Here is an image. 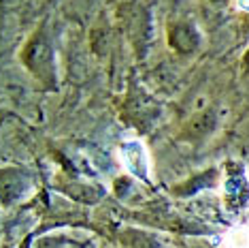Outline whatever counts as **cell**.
<instances>
[{
	"mask_svg": "<svg viewBox=\"0 0 249 248\" xmlns=\"http://www.w3.org/2000/svg\"><path fill=\"white\" fill-rule=\"evenodd\" d=\"M236 9H241V11H249V0H236Z\"/></svg>",
	"mask_w": 249,
	"mask_h": 248,
	"instance_id": "3",
	"label": "cell"
},
{
	"mask_svg": "<svg viewBox=\"0 0 249 248\" xmlns=\"http://www.w3.org/2000/svg\"><path fill=\"white\" fill-rule=\"evenodd\" d=\"M222 248H249V225L232 227L219 238Z\"/></svg>",
	"mask_w": 249,
	"mask_h": 248,
	"instance_id": "2",
	"label": "cell"
},
{
	"mask_svg": "<svg viewBox=\"0 0 249 248\" xmlns=\"http://www.w3.org/2000/svg\"><path fill=\"white\" fill-rule=\"evenodd\" d=\"M117 156H120L122 167L126 173L134 176L137 180H151V156L147 145L141 139H126L117 148Z\"/></svg>",
	"mask_w": 249,
	"mask_h": 248,
	"instance_id": "1",
	"label": "cell"
}]
</instances>
